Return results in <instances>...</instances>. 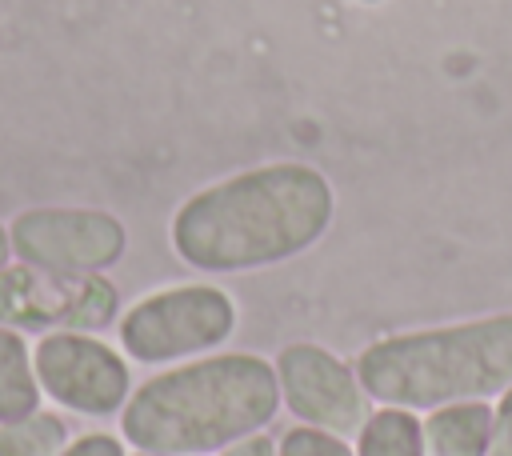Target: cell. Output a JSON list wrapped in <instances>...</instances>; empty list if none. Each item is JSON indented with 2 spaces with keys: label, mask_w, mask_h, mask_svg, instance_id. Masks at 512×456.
Instances as JSON below:
<instances>
[{
  "label": "cell",
  "mask_w": 512,
  "mask_h": 456,
  "mask_svg": "<svg viewBox=\"0 0 512 456\" xmlns=\"http://www.w3.org/2000/svg\"><path fill=\"white\" fill-rule=\"evenodd\" d=\"M336 196L320 168L276 160L192 192L172 212V252L200 272H252L308 252L332 224Z\"/></svg>",
  "instance_id": "obj_1"
},
{
  "label": "cell",
  "mask_w": 512,
  "mask_h": 456,
  "mask_svg": "<svg viewBox=\"0 0 512 456\" xmlns=\"http://www.w3.org/2000/svg\"><path fill=\"white\" fill-rule=\"evenodd\" d=\"M280 412L276 368L252 352H208L160 368L120 408V436L132 452L216 456L264 432Z\"/></svg>",
  "instance_id": "obj_2"
},
{
  "label": "cell",
  "mask_w": 512,
  "mask_h": 456,
  "mask_svg": "<svg viewBox=\"0 0 512 456\" xmlns=\"http://www.w3.org/2000/svg\"><path fill=\"white\" fill-rule=\"evenodd\" d=\"M352 364L376 404L428 412L456 400H496L512 384V312L384 336Z\"/></svg>",
  "instance_id": "obj_3"
},
{
  "label": "cell",
  "mask_w": 512,
  "mask_h": 456,
  "mask_svg": "<svg viewBox=\"0 0 512 456\" xmlns=\"http://www.w3.org/2000/svg\"><path fill=\"white\" fill-rule=\"evenodd\" d=\"M236 332V304L216 284H172L140 296L116 320L120 352L136 364H172L216 352Z\"/></svg>",
  "instance_id": "obj_4"
},
{
  "label": "cell",
  "mask_w": 512,
  "mask_h": 456,
  "mask_svg": "<svg viewBox=\"0 0 512 456\" xmlns=\"http://www.w3.org/2000/svg\"><path fill=\"white\" fill-rule=\"evenodd\" d=\"M12 260L48 276H100L128 252V228L104 208L44 204L8 220Z\"/></svg>",
  "instance_id": "obj_5"
},
{
  "label": "cell",
  "mask_w": 512,
  "mask_h": 456,
  "mask_svg": "<svg viewBox=\"0 0 512 456\" xmlns=\"http://www.w3.org/2000/svg\"><path fill=\"white\" fill-rule=\"evenodd\" d=\"M32 360L44 400H52L64 412L108 420L120 416V408L132 396L128 360L108 340H100V332H44L32 344Z\"/></svg>",
  "instance_id": "obj_6"
},
{
  "label": "cell",
  "mask_w": 512,
  "mask_h": 456,
  "mask_svg": "<svg viewBox=\"0 0 512 456\" xmlns=\"http://www.w3.org/2000/svg\"><path fill=\"white\" fill-rule=\"evenodd\" d=\"M120 320V292L100 276H48L32 264L0 268V328L16 332H100Z\"/></svg>",
  "instance_id": "obj_7"
},
{
  "label": "cell",
  "mask_w": 512,
  "mask_h": 456,
  "mask_svg": "<svg viewBox=\"0 0 512 456\" xmlns=\"http://www.w3.org/2000/svg\"><path fill=\"white\" fill-rule=\"evenodd\" d=\"M272 368H276V384H280V404L300 424L356 440V432L364 428V420L372 412V396L364 392L356 364H348L344 356H336L324 344L296 340L276 352Z\"/></svg>",
  "instance_id": "obj_8"
},
{
  "label": "cell",
  "mask_w": 512,
  "mask_h": 456,
  "mask_svg": "<svg viewBox=\"0 0 512 456\" xmlns=\"http://www.w3.org/2000/svg\"><path fill=\"white\" fill-rule=\"evenodd\" d=\"M428 456H488L492 448V400H456L420 416Z\"/></svg>",
  "instance_id": "obj_9"
},
{
  "label": "cell",
  "mask_w": 512,
  "mask_h": 456,
  "mask_svg": "<svg viewBox=\"0 0 512 456\" xmlns=\"http://www.w3.org/2000/svg\"><path fill=\"white\" fill-rule=\"evenodd\" d=\"M40 408H44V392H40L32 344L24 332L0 328V424L32 416Z\"/></svg>",
  "instance_id": "obj_10"
},
{
  "label": "cell",
  "mask_w": 512,
  "mask_h": 456,
  "mask_svg": "<svg viewBox=\"0 0 512 456\" xmlns=\"http://www.w3.org/2000/svg\"><path fill=\"white\" fill-rule=\"evenodd\" d=\"M352 448L356 456H428L420 416L396 404H380L376 412H368Z\"/></svg>",
  "instance_id": "obj_11"
},
{
  "label": "cell",
  "mask_w": 512,
  "mask_h": 456,
  "mask_svg": "<svg viewBox=\"0 0 512 456\" xmlns=\"http://www.w3.org/2000/svg\"><path fill=\"white\" fill-rule=\"evenodd\" d=\"M68 440V420L52 408L0 424V456H56Z\"/></svg>",
  "instance_id": "obj_12"
},
{
  "label": "cell",
  "mask_w": 512,
  "mask_h": 456,
  "mask_svg": "<svg viewBox=\"0 0 512 456\" xmlns=\"http://www.w3.org/2000/svg\"><path fill=\"white\" fill-rule=\"evenodd\" d=\"M276 456H356L352 440L312 428V424H296L276 440Z\"/></svg>",
  "instance_id": "obj_13"
},
{
  "label": "cell",
  "mask_w": 512,
  "mask_h": 456,
  "mask_svg": "<svg viewBox=\"0 0 512 456\" xmlns=\"http://www.w3.org/2000/svg\"><path fill=\"white\" fill-rule=\"evenodd\" d=\"M56 456H128V444H124V436H116V432H80V436H72Z\"/></svg>",
  "instance_id": "obj_14"
},
{
  "label": "cell",
  "mask_w": 512,
  "mask_h": 456,
  "mask_svg": "<svg viewBox=\"0 0 512 456\" xmlns=\"http://www.w3.org/2000/svg\"><path fill=\"white\" fill-rule=\"evenodd\" d=\"M488 456H512V384L492 404V448Z\"/></svg>",
  "instance_id": "obj_15"
},
{
  "label": "cell",
  "mask_w": 512,
  "mask_h": 456,
  "mask_svg": "<svg viewBox=\"0 0 512 456\" xmlns=\"http://www.w3.org/2000/svg\"><path fill=\"white\" fill-rule=\"evenodd\" d=\"M216 456H276V440H272L268 432H252V436H244V440L220 448Z\"/></svg>",
  "instance_id": "obj_16"
},
{
  "label": "cell",
  "mask_w": 512,
  "mask_h": 456,
  "mask_svg": "<svg viewBox=\"0 0 512 456\" xmlns=\"http://www.w3.org/2000/svg\"><path fill=\"white\" fill-rule=\"evenodd\" d=\"M12 264V236H8V224L0 220V268Z\"/></svg>",
  "instance_id": "obj_17"
},
{
  "label": "cell",
  "mask_w": 512,
  "mask_h": 456,
  "mask_svg": "<svg viewBox=\"0 0 512 456\" xmlns=\"http://www.w3.org/2000/svg\"><path fill=\"white\" fill-rule=\"evenodd\" d=\"M128 456H160V452H128Z\"/></svg>",
  "instance_id": "obj_18"
},
{
  "label": "cell",
  "mask_w": 512,
  "mask_h": 456,
  "mask_svg": "<svg viewBox=\"0 0 512 456\" xmlns=\"http://www.w3.org/2000/svg\"><path fill=\"white\" fill-rule=\"evenodd\" d=\"M360 4H380V0H360Z\"/></svg>",
  "instance_id": "obj_19"
}]
</instances>
